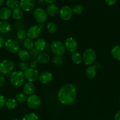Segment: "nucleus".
<instances>
[{"instance_id": "nucleus-1", "label": "nucleus", "mask_w": 120, "mask_h": 120, "mask_svg": "<svg viewBox=\"0 0 120 120\" xmlns=\"http://www.w3.org/2000/svg\"><path fill=\"white\" fill-rule=\"evenodd\" d=\"M76 97V90L75 86L71 83H67L59 90L57 98L64 105H69L75 101Z\"/></svg>"}, {"instance_id": "nucleus-2", "label": "nucleus", "mask_w": 120, "mask_h": 120, "mask_svg": "<svg viewBox=\"0 0 120 120\" xmlns=\"http://www.w3.org/2000/svg\"><path fill=\"white\" fill-rule=\"evenodd\" d=\"M24 75L21 71H13L10 76L9 80L14 86L19 87L22 86L25 82Z\"/></svg>"}, {"instance_id": "nucleus-3", "label": "nucleus", "mask_w": 120, "mask_h": 120, "mask_svg": "<svg viewBox=\"0 0 120 120\" xmlns=\"http://www.w3.org/2000/svg\"><path fill=\"white\" fill-rule=\"evenodd\" d=\"M82 57V61L86 65H92L96 60V52L92 49H87L83 52Z\"/></svg>"}, {"instance_id": "nucleus-4", "label": "nucleus", "mask_w": 120, "mask_h": 120, "mask_svg": "<svg viewBox=\"0 0 120 120\" xmlns=\"http://www.w3.org/2000/svg\"><path fill=\"white\" fill-rule=\"evenodd\" d=\"M51 50L55 56H62L65 51V48L62 42L56 41H54L51 45Z\"/></svg>"}, {"instance_id": "nucleus-5", "label": "nucleus", "mask_w": 120, "mask_h": 120, "mask_svg": "<svg viewBox=\"0 0 120 120\" xmlns=\"http://www.w3.org/2000/svg\"><path fill=\"white\" fill-rule=\"evenodd\" d=\"M14 63L10 60H4L0 62V73L3 75H8L13 71Z\"/></svg>"}, {"instance_id": "nucleus-6", "label": "nucleus", "mask_w": 120, "mask_h": 120, "mask_svg": "<svg viewBox=\"0 0 120 120\" xmlns=\"http://www.w3.org/2000/svg\"><path fill=\"white\" fill-rule=\"evenodd\" d=\"M33 15L36 22L40 23H44L48 19V14L43 8H36L34 10Z\"/></svg>"}, {"instance_id": "nucleus-7", "label": "nucleus", "mask_w": 120, "mask_h": 120, "mask_svg": "<svg viewBox=\"0 0 120 120\" xmlns=\"http://www.w3.org/2000/svg\"><path fill=\"white\" fill-rule=\"evenodd\" d=\"M41 98L36 94H32L27 98V105L31 109L35 110V109H38L41 105Z\"/></svg>"}, {"instance_id": "nucleus-8", "label": "nucleus", "mask_w": 120, "mask_h": 120, "mask_svg": "<svg viewBox=\"0 0 120 120\" xmlns=\"http://www.w3.org/2000/svg\"><path fill=\"white\" fill-rule=\"evenodd\" d=\"M5 47L9 52L12 53H18L20 49V45L18 41L13 39H9L7 40L6 41Z\"/></svg>"}, {"instance_id": "nucleus-9", "label": "nucleus", "mask_w": 120, "mask_h": 120, "mask_svg": "<svg viewBox=\"0 0 120 120\" xmlns=\"http://www.w3.org/2000/svg\"><path fill=\"white\" fill-rule=\"evenodd\" d=\"M24 75L25 79L31 83L36 82L39 79V76H40L38 71L36 69L32 68H28L27 70L24 71Z\"/></svg>"}, {"instance_id": "nucleus-10", "label": "nucleus", "mask_w": 120, "mask_h": 120, "mask_svg": "<svg viewBox=\"0 0 120 120\" xmlns=\"http://www.w3.org/2000/svg\"><path fill=\"white\" fill-rule=\"evenodd\" d=\"M60 17L63 21H68L72 16L73 12L71 8L69 6H63L59 11Z\"/></svg>"}, {"instance_id": "nucleus-11", "label": "nucleus", "mask_w": 120, "mask_h": 120, "mask_svg": "<svg viewBox=\"0 0 120 120\" xmlns=\"http://www.w3.org/2000/svg\"><path fill=\"white\" fill-rule=\"evenodd\" d=\"M42 30L40 29V26L36 25L30 26V28L28 29L27 31V36L31 39H35L40 37L41 35Z\"/></svg>"}, {"instance_id": "nucleus-12", "label": "nucleus", "mask_w": 120, "mask_h": 120, "mask_svg": "<svg viewBox=\"0 0 120 120\" xmlns=\"http://www.w3.org/2000/svg\"><path fill=\"white\" fill-rule=\"evenodd\" d=\"M35 0H20L19 2V7L22 11L29 12L35 7Z\"/></svg>"}, {"instance_id": "nucleus-13", "label": "nucleus", "mask_w": 120, "mask_h": 120, "mask_svg": "<svg viewBox=\"0 0 120 120\" xmlns=\"http://www.w3.org/2000/svg\"><path fill=\"white\" fill-rule=\"evenodd\" d=\"M65 48L71 53H74L77 49L78 43L76 40L72 37L68 38L65 41Z\"/></svg>"}, {"instance_id": "nucleus-14", "label": "nucleus", "mask_w": 120, "mask_h": 120, "mask_svg": "<svg viewBox=\"0 0 120 120\" xmlns=\"http://www.w3.org/2000/svg\"><path fill=\"white\" fill-rule=\"evenodd\" d=\"M38 79L42 84H48L52 80L53 75L49 71H44L40 74Z\"/></svg>"}, {"instance_id": "nucleus-15", "label": "nucleus", "mask_w": 120, "mask_h": 120, "mask_svg": "<svg viewBox=\"0 0 120 120\" xmlns=\"http://www.w3.org/2000/svg\"><path fill=\"white\" fill-rule=\"evenodd\" d=\"M35 90V86L31 82L25 83L23 86V92L27 96H31L33 94Z\"/></svg>"}, {"instance_id": "nucleus-16", "label": "nucleus", "mask_w": 120, "mask_h": 120, "mask_svg": "<svg viewBox=\"0 0 120 120\" xmlns=\"http://www.w3.org/2000/svg\"><path fill=\"white\" fill-rule=\"evenodd\" d=\"M12 15V11L7 7H3L0 9V19L2 21L8 20Z\"/></svg>"}, {"instance_id": "nucleus-17", "label": "nucleus", "mask_w": 120, "mask_h": 120, "mask_svg": "<svg viewBox=\"0 0 120 120\" xmlns=\"http://www.w3.org/2000/svg\"><path fill=\"white\" fill-rule=\"evenodd\" d=\"M47 46L46 41L43 38H39L34 43V48L39 52L43 51Z\"/></svg>"}, {"instance_id": "nucleus-18", "label": "nucleus", "mask_w": 120, "mask_h": 120, "mask_svg": "<svg viewBox=\"0 0 120 120\" xmlns=\"http://www.w3.org/2000/svg\"><path fill=\"white\" fill-rule=\"evenodd\" d=\"M11 30V26L5 21H0V33L1 34H7Z\"/></svg>"}, {"instance_id": "nucleus-19", "label": "nucleus", "mask_w": 120, "mask_h": 120, "mask_svg": "<svg viewBox=\"0 0 120 120\" xmlns=\"http://www.w3.org/2000/svg\"><path fill=\"white\" fill-rule=\"evenodd\" d=\"M47 14L51 16H54L57 15L59 12V8L55 4H49L46 9Z\"/></svg>"}, {"instance_id": "nucleus-20", "label": "nucleus", "mask_w": 120, "mask_h": 120, "mask_svg": "<svg viewBox=\"0 0 120 120\" xmlns=\"http://www.w3.org/2000/svg\"><path fill=\"white\" fill-rule=\"evenodd\" d=\"M50 60V56L47 53H40L36 58V61L40 64H45L47 63Z\"/></svg>"}, {"instance_id": "nucleus-21", "label": "nucleus", "mask_w": 120, "mask_h": 120, "mask_svg": "<svg viewBox=\"0 0 120 120\" xmlns=\"http://www.w3.org/2000/svg\"><path fill=\"white\" fill-rule=\"evenodd\" d=\"M97 70L94 66H89L85 70L86 76L89 79H93L96 75Z\"/></svg>"}, {"instance_id": "nucleus-22", "label": "nucleus", "mask_w": 120, "mask_h": 120, "mask_svg": "<svg viewBox=\"0 0 120 120\" xmlns=\"http://www.w3.org/2000/svg\"><path fill=\"white\" fill-rule=\"evenodd\" d=\"M19 59L22 62H27L31 59V55L29 52L26 50H20L18 52Z\"/></svg>"}, {"instance_id": "nucleus-23", "label": "nucleus", "mask_w": 120, "mask_h": 120, "mask_svg": "<svg viewBox=\"0 0 120 120\" xmlns=\"http://www.w3.org/2000/svg\"><path fill=\"white\" fill-rule=\"evenodd\" d=\"M23 11L22 9L19 7H16V8L13 9L12 11V16L14 19L16 20H20L23 16Z\"/></svg>"}, {"instance_id": "nucleus-24", "label": "nucleus", "mask_w": 120, "mask_h": 120, "mask_svg": "<svg viewBox=\"0 0 120 120\" xmlns=\"http://www.w3.org/2000/svg\"><path fill=\"white\" fill-rule=\"evenodd\" d=\"M111 55L115 60L120 61V45H116L111 49Z\"/></svg>"}, {"instance_id": "nucleus-25", "label": "nucleus", "mask_w": 120, "mask_h": 120, "mask_svg": "<svg viewBox=\"0 0 120 120\" xmlns=\"http://www.w3.org/2000/svg\"><path fill=\"white\" fill-rule=\"evenodd\" d=\"M18 102L16 101V100L14 98H8L6 100L5 102V106L7 109L9 110H13L15 109L17 107Z\"/></svg>"}, {"instance_id": "nucleus-26", "label": "nucleus", "mask_w": 120, "mask_h": 120, "mask_svg": "<svg viewBox=\"0 0 120 120\" xmlns=\"http://www.w3.org/2000/svg\"><path fill=\"white\" fill-rule=\"evenodd\" d=\"M71 60L73 63H75V64H80L82 61V55L78 52L73 53L71 56Z\"/></svg>"}, {"instance_id": "nucleus-27", "label": "nucleus", "mask_w": 120, "mask_h": 120, "mask_svg": "<svg viewBox=\"0 0 120 120\" xmlns=\"http://www.w3.org/2000/svg\"><path fill=\"white\" fill-rule=\"evenodd\" d=\"M24 46L27 50H31L34 49V43L31 39L27 38L24 41Z\"/></svg>"}, {"instance_id": "nucleus-28", "label": "nucleus", "mask_w": 120, "mask_h": 120, "mask_svg": "<svg viewBox=\"0 0 120 120\" xmlns=\"http://www.w3.org/2000/svg\"><path fill=\"white\" fill-rule=\"evenodd\" d=\"M27 98L28 97L27 95L22 93H19L15 96V100L18 103H24L27 102Z\"/></svg>"}, {"instance_id": "nucleus-29", "label": "nucleus", "mask_w": 120, "mask_h": 120, "mask_svg": "<svg viewBox=\"0 0 120 120\" xmlns=\"http://www.w3.org/2000/svg\"><path fill=\"white\" fill-rule=\"evenodd\" d=\"M46 28L47 30L50 34H54L57 30V27L55 23L53 22H49L46 25Z\"/></svg>"}, {"instance_id": "nucleus-30", "label": "nucleus", "mask_w": 120, "mask_h": 120, "mask_svg": "<svg viewBox=\"0 0 120 120\" xmlns=\"http://www.w3.org/2000/svg\"><path fill=\"white\" fill-rule=\"evenodd\" d=\"M22 120H40V119L36 114L30 112L25 115L22 118Z\"/></svg>"}, {"instance_id": "nucleus-31", "label": "nucleus", "mask_w": 120, "mask_h": 120, "mask_svg": "<svg viewBox=\"0 0 120 120\" xmlns=\"http://www.w3.org/2000/svg\"><path fill=\"white\" fill-rule=\"evenodd\" d=\"M6 5L8 8L14 9L19 6V2L18 0H7Z\"/></svg>"}, {"instance_id": "nucleus-32", "label": "nucleus", "mask_w": 120, "mask_h": 120, "mask_svg": "<svg viewBox=\"0 0 120 120\" xmlns=\"http://www.w3.org/2000/svg\"><path fill=\"white\" fill-rule=\"evenodd\" d=\"M73 13L75 14H80L84 10L83 6L80 4H76L73 7L72 9Z\"/></svg>"}, {"instance_id": "nucleus-33", "label": "nucleus", "mask_w": 120, "mask_h": 120, "mask_svg": "<svg viewBox=\"0 0 120 120\" xmlns=\"http://www.w3.org/2000/svg\"><path fill=\"white\" fill-rule=\"evenodd\" d=\"M16 36L20 40H25L27 38V32L24 29L19 30L16 34Z\"/></svg>"}, {"instance_id": "nucleus-34", "label": "nucleus", "mask_w": 120, "mask_h": 120, "mask_svg": "<svg viewBox=\"0 0 120 120\" xmlns=\"http://www.w3.org/2000/svg\"><path fill=\"white\" fill-rule=\"evenodd\" d=\"M52 62L55 65H61L64 63V59L62 58V56H55L52 59Z\"/></svg>"}, {"instance_id": "nucleus-35", "label": "nucleus", "mask_w": 120, "mask_h": 120, "mask_svg": "<svg viewBox=\"0 0 120 120\" xmlns=\"http://www.w3.org/2000/svg\"><path fill=\"white\" fill-rule=\"evenodd\" d=\"M31 55V57H32V59H35L37 58L38 56L40 55V52L38 50H37L36 49H35V48H34L33 49L30 50V52H29Z\"/></svg>"}, {"instance_id": "nucleus-36", "label": "nucleus", "mask_w": 120, "mask_h": 120, "mask_svg": "<svg viewBox=\"0 0 120 120\" xmlns=\"http://www.w3.org/2000/svg\"><path fill=\"white\" fill-rule=\"evenodd\" d=\"M28 66H28V63L26 62H22V61H21L20 63V64H19V67H20V69L21 70H22V71H25L26 70H27L28 69Z\"/></svg>"}, {"instance_id": "nucleus-37", "label": "nucleus", "mask_w": 120, "mask_h": 120, "mask_svg": "<svg viewBox=\"0 0 120 120\" xmlns=\"http://www.w3.org/2000/svg\"><path fill=\"white\" fill-rule=\"evenodd\" d=\"M5 102L6 100L4 97L0 94V109H2L5 105Z\"/></svg>"}, {"instance_id": "nucleus-38", "label": "nucleus", "mask_w": 120, "mask_h": 120, "mask_svg": "<svg viewBox=\"0 0 120 120\" xmlns=\"http://www.w3.org/2000/svg\"><path fill=\"white\" fill-rule=\"evenodd\" d=\"M24 27H25V25L22 22H16V23L15 24V28H16V29H19V30L24 29Z\"/></svg>"}, {"instance_id": "nucleus-39", "label": "nucleus", "mask_w": 120, "mask_h": 120, "mask_svg": "<svg viewBox=\"0 0 120 120\" xmlns=\"http://www.w3.org/2000/svg\"><path fill=\"white\" fill-rule=\"evenodd\" d=\"M106 4L108 6H113L115 4L116 0H105Z\"/></svg>"}, {"instance_id": "nucleus-40", "label": "nucleus", "mask_w": 120, "mask_h": 120, "mask_svg": "<svg viewBox=\"0 0 120 120\" xmlns=\"http://www.w3.org/2000/svg\"><path fill=\"white\" fill-rule=\"evenodd\" d=\"M6 41L2 36H0V48H2L5 47Z\"/></svg>"}, {"instance_id": "nucleus-41", "label": "nucleus", "mask_w": 120, "mask_h": 120, "mask_svg": "<svg viewBox=\"0 0 120 120\" xmlns=\"http://www.w3.org/2000/svg\"><path fill=\"white\" fill-rule=\"evenodd\" d=\"M38 62L36 61V60H32L30 62V64H29V67L30 68H32V69H35L38 65Z\"/></svg>"}, {"instance_id": "nucleus-42", "label": "nucleus", "mask_w": 120, "mask_h": 120, "mask_svg": "<svg viewBox=\"0 0 120 120\" xmlns=\"http://www.w3.org/2000/svg\"><path fill=\"white\" fill-rule=\"evenodd\" d=\"M5 77L4 76H0V87H2L5 83Z\"/></svg>"}, {"instance_id": "nucleus-43", "label": "nucleus", "mask_w": 120, "mask_h": 120, "mask_svg": "<svg viewBox=\"0 0 120 120\" xmlns=\"http://www.w3.org/2000/svg\"><path fill=\"white\" fill-rule=\"evenodd\" d=\"M114 120H120V111L116 112L114 116Z\"/></svg>"}, {"instance_id": "nucleus-44", "label": "nucleus", "mask_w": 120, "mask_h": 120, "mask_svg": "<svg viewBox=\"0 0 120 120\" xmlns=\"http://www.w3.org/2000/svg\"><path fill=\"white\" fill-rule=\"evenodd\" d=\"M45 2L47 4H53L54 2H55L56 1V0H44Z\"/></svg>"}, {"instance_id": "nucleus-45", "label": "nucleus", "mask_w": 120, "mask_h": 120, "mask_svg": "<svg viewBox=\"0 0 120 120\" xmlns=\"http://www.w3.org/2000/svg\"><path fill=\"white\" fill-rule=\"evenodd\" d=\"M39 26H40V29H41V30H43V29H44L45 28V25L44 23H40Z\"/></svg>"}, {"instance_id": "nucleus-46", "label": "nucleus", "mask_w": 120, "mask_h": 120, "mask_svg": "<svg viewBox=\"0 0 120 120\" xmlns=\"http://www.w3.org/2000/svg\"><path fill=\"white\" fill-rule=\"evenodd\" d=\"M94 68H95V69H96V70H97V69H100V66H100V64H99V63H96V64H95L94 65Z\"/></svg>"}, {"instance_id": "nucleus-47", "label": "nucleus", "mask_w": 120, "mask_h": 120, "mask_svg": "<svg viewBox=\"0 0 120 120\" xmlns=\"http://www.w3.org/2000/svg\"><path fill=\"white\" fill-rule=\"evenodd\" d=\"M4 2V0H0V7L3 4Z\"/></svg>"}, {"instance_id": "nucleus-48", "label": "nucleus", "mask_w": 120, "mask_h": 120, "mask_svg": "<svg viewBox=\"0 0 120 120\" xmlns=\"http://www.w3.org/2000/svg\"><path fill=\"white\" fill-rule=\"evenodd\" d=\"M38 1L40 4H43L45 2L44 0H38Z\"/></svg>"}, {"instance_id": "nucleus-49", "label": "nucleus", "mask_w": 120, "mask_h": 120, "mask_svg": "<svg viewBox=\"0 0 120 120\" xmlns=\"http://www.w3.org/2000/svg\"><path fill=\"white\" fill-rule=\"evenodd\" d=\"M19 120V119H14V120Z\"/></svg>"}, {"instance_id": "nucleus-50", "label": "nucleus", "mask_w": 120, "mask_h": 120, "mask_svg": "<svg viewBox=\"0 0 120 120\" xmlns=\"http://www.w3.org/2000/svg\"></svg>"}]
</instances>
